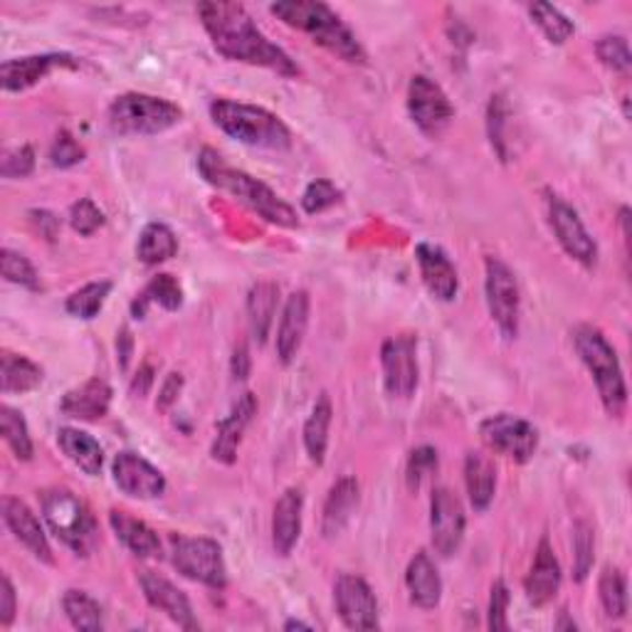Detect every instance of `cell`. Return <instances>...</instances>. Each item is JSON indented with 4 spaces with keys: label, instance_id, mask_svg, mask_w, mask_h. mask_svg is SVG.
Segmentation results:
<instances>
[{
    "label": "cell",
    "instance_id": "1",
    "mask_svg": "<svg viewBox=\"0 0 632 632\" xmlns=\"http://www.w3.org/2000/svg\"><path fill=\"white\" fill-rule=\"evenodd\" d=\"M198 15H201L205 33L211 35L215 49L223 57L235 59V63L267 67L284 77L300 75V67L292 63V57L267 40L245 5L211 0V3L198 5Z\"/></svg>",
    "mask_w": 632,
    "mask_h": 632
},
{
    "label": "cell",
    "instance_id": "2",
    "mask_svg": "<svg viewBox=\"0 0 632 632\" xmlns=\"http://www.w3.org/2000/svg\"><path fill=\"white\" fill-rule=\"evenodd\" d=\"M198 168H201L203 178L217 191L230 193L242 205L250 207L257 215H262L267 223H274L280 227H296L300 217H296L294 207L284 203L270 185L257 181L250 173L237 171V168L227 166L221 154H215L213 148H203L201 158H198Z\"/></svg>",
    "mask_w": 632,
    "mask_h": 632
},
{
    "label": "cell",
    "instance_id": "3",
    "mask_svg": "<svg viewBox=\"0 0 632 632\" xmlns=\"http://www.w3.org/2000/svg\"><path fill=\"white\" fill-rule=\"evenodd\" d=\"M270 10L282 23L302 30L316 45L339 55L346 63H363L365 59L359 40L329 5L314 3V0H280V3H272Z\"/></svg>",
    "mask_w": 632,
    "mask_h": 632
},
{
    "label": "cell",
    "instance_id": "4",
    "mask_svg": "<svg viewBox=\"0 0 632 632\" xmlns=\"http://www.w3.org/2000/svg\"><path fill=\"white\" fill-rule=\"evenodd\" d=\"M211 116L215 126H221L227 136L237 138L240 144L272 148V151H282V148H290L292 144V134L286 124L262 106L233 102V99H217L211 106Z\"/></svg>",
    "mask_w": 632,
    "mask_h": 632
},
{
    "label": "cell",
    "instance_id": "5",
    "mask_svg": "<svg viewBox=\"0 0 632 632\" xmlns=\"http://www.w3.org/2000/svg\"><path fill=\"white\" fill-rule=\"evenodd\" d=\"M573 343H576L580 361L586 363L592 381H596V388L600 393L602 405H606V410L612 418H620L628 405V388L625 379H622L616 349H612L606 336H602L596 326H578V329L573 331Z\"/></svg>",
    "mask_w": 632,
    "mask_h": 632
},
{
    "label": "cell",
    "instance_id": "6",
    "mask_svg": "<svg viewBox=\"0 0 632 632\" xmlns=\"http://www.w3.org/2000/svg\"><path fill=\"white\" fill-rule=\"evenodd\" d=\"M43 517L49 531L72 549L77 556H89L97 546V521L82 499L69 489H45L40 497Z\"/></svg>",
    "mask_w": 632,
    "mask_h": 632
},
{
    "label": "cell",
    "instance_id": "7",
    "mask_svg": "<svg viewBox=\"0 0 632 632\" xmlns=\"http://www.w3.org/2000/svg\"><path fill=\"white\" fill-rule=\"evenodd\" d=\"M181 106L161 97L128 92L116 97L109 106V126L122 136H151L168 132L181 122Z\"/></svg>",
    "mask_w": 632,
    "mask_h": 632
},
{
    "label": "cell",
    "instance_id": "8",
    "mask_svg": "<svg viewBox=\"0 0 632 632\" xmlns=\"http://www.w3.org/2000/svg\"><path fill=\"white\" fill-rule=\"evenodd\" d=\"M173 566L185 578L203 583L211 588H225L227 571L221 543L203 537H173L171 541Z\"/></svg>",
    "mask_w": 632,
    "mask_h": 632
},
{
    "label": "cell",
    "instance_id": "9",
    "mask_svg": "<svg viewBox=\"0 0 632 632\" xmlns=\"http://www.w3.org/2000/svg\"><path fill=\"white\" fill-rule=\"evenodd\" d=\"M484 290H487L489 314L494 324L499 326L501 336L507 341L517 339L521 314L519 284L514 272L497 257H487V282H484Z\"/></svg>",
    "mask_w": 632,
    "mask_h": 632
},
{
    "label": "cell",
    "instance_id": "10",
    "mask_svg": "<svg viewBox=\"0 0 632 632\" xmlns=\"http://www.w3.org/2000/svg\"><path fill=\"white\" fill-rule=\"evenodd\" d=\"M482 440L494 452L514 462H529L539 448V432L529 420L501 413L482 422Z\"/></svg>",
    "mask_w": 632,
    "mask_h": 632
},
{
    "label": "cell",
    "instance_id": "11",
    "mask_svg": "<svg viewBox=\"0 0 632 632\" xmlns=\"http://www.w3.org/2000/svg\"><path fill=\"white\" fill-rule=\"evenodd\" d=\"M546 215L553 235L568 257L583 267H592L598 260V245L592 240L578 213L556 193H546Z\"/></svg>",
    "mask_w": 632,
    "mask_h": 632
},
{
    "label": "cell",
    "instance_id": "12",
    "mask_svg": "<svg viewBox=\"0 0 632 632\" xmlns=\"http://www.w3.org/2000/svg\"><path fill=\"white\" fill-rule=\"evenodd\" d=\"M383 385L391 398L408 400L418 388V356H415V336H391L381 349Z\"/></svg>",
    "mask_w": 632,
    "mask_h": 632
},
{
    "label": "cell",
    "instance_id": "13",
    "mask_svg": "<svg viewBox=\"0 0 632 632\" xmlns=\"http://www.w3.org/2000/svg\"><path fill=\"white\" fill-rule=\"evenodd\" d=\"M408 112L415 126L428 136H438L454 119V106L450 104L448 94L442 92L438 82H432V79L425 75L410 79Z\"/></svg>",
    "mask_w": 632,
    "mask_h": 632
},
{
    "label": "cell",
    "instance_id": "14",
    "mask_svg": "<svg viewBox=\"0 0 632 632\" xmlns=\"http://www.w3.org/2000/svg\"><path fill=\"white\" fill-rule=\"evenodd\" d=\"M334 600L343 625L349 630L379 628V602H375L373 590L363 578L343 573L334 586Z\"/></svg>",
    "mask_w": 632,
    "mask_h": 632
},
{
    "label": "cell",
    "instance_id": "15",
    "mask_svg": "<svg viewBox=\"0 0 632 632\" xmlns=\"http://www.w3.org/2000/svg\"><path fill=\"white\" fill-rule=\"evenodd\" d=\"M430 529L432 546L440 556L450 558L464 539V509L462 501L448 487H438L430 499Z\"/></svg>",
    "mask_w": 632,
    "mask_h": 632
},
{
    "label": "cell",
    "instance_id": "16",
    "mask_svg": "<svg viewBox=\"0 0 632 632\" xmlns=\"http://www.w3.org/2000/svg\"><path fill=\"white\" fill-rule=\"evenodd\" d=\"M114 482L119 489L136 499H156L166 489L163 474L151 462L134 452H119L114 460Z\"/></svg>",
    "mask_w": 632,
    "mask_h": 632
},
{
    "label": "cell",
    "instance_id": "17",
    "mask_svg": "<svg viewBox=\"0 0 632 632\" xmlns=\"http://www.w3.org/2000/svg\"><path fill=\"white\" fill-rule=\"evenodd\" d=\"M138 583H142V590H144L146 600L151 602L156 610L166 612V616L171 618L178 628H183V630L198 628V622L193 618L191 600H188L185 592L178 590L171 580L163 578L161 573L142 571Z\"/></svg>",
    "mask_w": 632,
    "mask_h": 632
},
{
    "label": "cell",
    "instance_id": "18",
    "mask_svg": "<svg viewBox=\"0 0 632 632\" xmlns=\"http://www.w3.org/2000/svg\"><path fill=\"white\" fill-rule=\"evenodd\" d=\"M79 63L72 55L55 53V55H33V57H18L8 59L0 67V77H3L5 92H25V89L35 87L40 79H45L57 67H77Z\"/></svg>",
    "mask_w": 632,
    "mask_h": 632
},
{
    "label": "cell",
    "instance_id": "19",
    "mask_svg": "<svg viewBox=\"0 0 632 632\" xmlns=\"http://www.w3.org/2000/svg\"><path fill=\"white\" fill-rule=\"evenodd\" d=\"M415 257H418L420 264V276L428 292L440 302H452L458 296V270L450 262V257L444 255L442 247L430 245V242H420L418 250H415Z\"/></svg>",
    "mask_w": 632,
    "mask_h": 632
},
{
    "label": "cell",
    "instance_id": "20",
    "mask_svg": "<svg viewBox=\"0 0 632 632\" xmlns=\"http://www.w3.org/2000/svg\"><path fill=\"white\" fill-rule=\"evenodd\" d=\"M0 507H3L5 527L13 531V537L23 543L35 558H40L43 563H53V549H49L45 531L40 527L35 514L27 509V504L15 497H3Z\"/></svg>",
    "mask_w": 632,
    "mask_h": 632
},
{
    "label": "cell",
    "instance_id": "21",
    "mask_svg": "<svg viewBox=\"0 0 632 632\" xmlns=\"http://www.w3.org/2000/svg\"><path fill=\"white\" fill-rule=\"evenodd\" d=\"M523 588H527V598L533 608H543L546 602L556 598V592L561 588V566L556 556H553L549 537H543L539 541L537 558H533V566L527 580H523Z\"/></svg>",
    "mask_w": 632,
    "mask_h": 632
},
{
    "label": "cell",
    "instance_id": "22",
    "mask_svg": "<svg viewBox=\"0 0 632 632\" xmlns=\"http://www.w3.org/2000/svg\"><path fill=\"white\" fill-rule=\"evenodd\" d=\"M306 324H309V294L304 290L292 292L284 304L280 331H276V356L282 363H292L304 341Z\"/></svg>",
    "mask_w": 632,
    "mask_h": 632
},
{
    "label": "cell",
    "instance_id": "23",
    "mask_svg": "<svg viewBox=\"0 0 632 632\" xmlns=\"http://www.w3.org/2000/svg\"><path fill=\"white\" fill-rule=\"evenodd\" d=\"M304 499L300 489H286L274 504L272 517V543L280 556H290L302 533Z\"/></svg>",
    "mask_w": 632,
    "mask_h": 632
},
{
    "label": "cell",
    "instance_id": "24",
    "mask_svg": "<svg viewBox=\"0 0 632 632\" xmlns=\"http://www.w3.org/2000/svg\"><path fill=\"white\" fill-rule=\"evenodd\" d=\"M257 413V400L252 393H245L233 413L227 415L225 420L217 422V438L213 442V458L217 462L233 464L237 458V444L242 440V432L247 428V422L252 420V415Z\"/></svg>",
    "mask_w": 632,
    "mask_h": 632
},
{
    "label": "cell",
    "instance_id": "25",
    "mask_svg": "<svg viewBox=\"0 0 632 632\" xmlns=\"http://www.w3.org/2000/svg\"><path fill=\"white\" fill-rule=\"evenodd\" d=\"M359 494L361 487L356 477H341L329 489V497L324 501V517H321V531L326 539L339 537L346 529V523L351 521L356 507H359Z\"/></svg>",
    "mask_w": 632,
    "mask_h": 632
},
{
    "label": "cell",
    "instance_id": "26",
    "mask_svg": "<svg viewBox=\"0 0 632 632\" xmlns=\"http://www.w3.org/2000/svg\"><path fill=\"white\" fill-rule=\"evenodd\" d=\"M405 586L410 590V600L422 610H432L440 606L442 598V580L438 566L425 551H418L405 571Z\"/></svg>",
    "mask_w": 632,
    "mask_h": 632
},
{
    "label": "cell",
    "instance_id": "27",
    "mask_svg": "<svg viewBox=\"0 0 632 632\" xmlns=\"http://www.w3.org/2000/svg\"><path fill=\"white\" fill-rule=\"evenodd\" d=\"M109 405H112V388H109V383L102 379H89L87 383L79 385V388L65 393L59 408H63V413L69 415V418L99 420L109 413Z\"/></svg>",
    "mask_w": 632,
    "mask_h": 632
},
{
    "label": "cell",
    "instance_id": "28",
    "mask_svg": "<svg viewBox=\"0 0 632 632\" xmlns=\"http://www.w3.org/2000/svg\"><path fill=\"white\" fill-rule=\"evenodd\" d=\"M109 523L116 533V539L134 553L138 558H156L161 556V541H158L156 531L148 523L134 519L126 511H112L109 514Z\"/></svg>",
    "mask_w": 632,
    "mask_h": 632
},
{
    "label": "cell",
    "instance_id": "29",
    "mask_svg": "<svg viewBox=\"0 0 632 632\" xmlns=\"http://www.w3.org/2000/svg\"><path fill=\"white\" fill-rule=\"evenodd\" d=\"M464 484H467V494L472 507L484 511L494 499V489H497V467L494 462L482 452H467L464 458Z\"/></svg>",
    "mask_w": 632,
    "mask_h": 632
},
{
    "label": "cell",
    "instance_id": "30",
    "mask_svg": "<svg viewBox=\"0 0 632 632\" xmlns=\"http://www.w3.org/2000/svg\"><path fill=\"white\" fill-rule=\"evenodd\" d=\"M57 442L59 450L67 454V460L77 464V467L89 474V477H97V474L102 472L104 452L102 444H99L92 435H87L77 428H63L57 432Z\"/></svg>",
    "mask_w": 632,
    "mask_h": 632
},
{
    "label": "cell",
    "instance_id": "31",
    "mask_svg": "<svg viewBox=\"0 0 632 632\" xmlns=\"http://www.w3.org/2000/svg\"><path fill=\"white\" fill-rule=\"evenodd\" d=\"M276 300H280V286L274 282L255 284L250 294H247V321H250L252 339L257 343H264L267 336H270Z\"/></svg>",
    "mask_w": 632,
    "mask_h": 632
},
{
    "label": "cell",
    "instance_id": "32",
    "mask_svg": "<svg viewBox=\"0 0 632 632\" xmlns=\"http://www.w3.org/2000/svg\"><path fill=\"white\" fill-rule=\"evenodd\" d=\"M43 383V369L25 356L5 351L0 359V388L5 395L35 391Z\"/></svg>",
    "mask_w": 632,
    "mask_h": 632
},
{
    "label": "cell",
    "instance_id": "33",
    "mask_svg": "<svg viewBox=\"0 0 632 632\" xmlns=\"http://www.w3.org/2000/svg\"><path fill=\"white\" fill-rule=\"evenodd\" d=\"M331 400L329 395L321 393V398L314 403L309 420L304 422V448L314 464H324L326 444H329V428H331Z\"/></svg>",
    "mask_w": 632,
    "mask_h": 632
},
{
    "label": "cell",
    "instance_id": "34",
    "mask_svg": "<svg viewBox=\"0 0 632 632\" xmlns=\"http://www.w3.org/2000/svg\"><path fill=\"white\" fill-rule=\"evenodd\" d=\"M178 252V240L173 230L163 223H151L142 230L136 245V255L144 264H161Z\"/></svg>",
    "mask_w": 632,
    "mask_h": 632
},
{
    "label": "cell",
    "instance_id": "35",
    "mask_svg": "<svg viewBox=\"0 0 632 632\" xmlns=\"http://www.w3.org/2000/svg\"><path fill=\"white\" fill-rule=\"evenodd\" d=\"M151 302L161 304L163 309H168V312H176L178 306L183 304V290H181V284L176 282V276H171V274L154 276V280L148 282L146 290L142 292V296H138V300L134 302V314L144 316L146 306Z\"/></svg>",
    "mask_w": 632,
    "mask_h": 632
},
{
    "label": "cell",
    "instance_id": "36",
    "mask_svg": "<svg viewBox=\"0 0 632 632\" xmlns=\"http://www.w3.org/2000/svg\"><path fill=\"white\" fill-rule=\"evenodd\" d=\"M63 608L77 630L97 632L104 628L102 608H99V602L92 596H87L84 590H67L63 598Z\"/></svg>",
    "mask_w": 632,
    "mask_h": 632
},
{
    "label": "cell",
    "instance_id": "37",
    "mask_svg": "<svg viewBox=\"0 0 632 632\" xmlns=\"http://www.w3.org/2000/svg\"><path fill=\"white\" fill-rule=\"evenodd\" d=\"M602 610L610 620H622L628 616V583L622 571L616 566H606L598 583Z\"/></svg>",
    "mask_w": 632,
    "mask_h": 632
},
{
    "label": "cell",
    "instance_id": "38",
    "mask_svg": "<svg viewBox=\"0 0 632 632\" xmlns=\"http://www.w3.org/2000/svg\"><path fill=\"white\" fill-rule=\"evenodd\" d=\"M109 292H112V282H92V284H84L82 290H77L75 294H69L67 300V312L77 316V319H94V316L102 312V306L106 302Z\"/></svg>",
    "mask_w": 632,
    "mask_h": 632
},
{
    "label": "cell",
    "instance_id": "39",
    "mask_svg": "<svg viewBox=\"0 0 632 632\" xmlns=\"http://www.w3.org/2000/svg\"><path fill=\"white\" fill-rule=\"evenodd\" d=\"M0 430H3V440L10 444L18 460H33V440H30L25 418L10 405L0 408Z\"/></svg>",
    "mask_w": 632,
    "mask_h": 632
},
{
    "label": "cell",
    "instance_id": "40",
    "mask_svg": "<svg viewBox=\"0 0 632 632\" xmlns=\"http://www.w3.org/2000/svg\"><path fill=\"white\" fill-rule=\"evenodd\" d=\"M529 13L533 23L541 27V33L549 37V43L563 45L573 35V23L558 8H553L549 3H533L529 8Z\"/></svg>",
    "mask_w": 632,
    "mask_h": 632
},
{
    "label": "cell",
    "instance_id": "41",
    "mask_svg": "<svg viewBox=\"0 0 632 632\" xmlns=\"http://www.w3.org/2000/svg\"><path fill=\"white\" fill-rule=\"evenodd\" d=\"M573 571H576V580H586L592 568V551H596V537H592V527L588 521H578L573 529Z\"/></svg>",
    "mask_w": 632,
    "mask_h": 632
},
{
    "label": "cell",
    "instance_id": "42",
    "mask_svg": "<svg viewBox=\"0 0 632 632\" xmlns=\"http://www.w3.org/2000/svg\"><path fill=\"white\" fill-rule=\"evenodd\" d=\"M0 270H3L8 282L25 286V290H40V276L25 255L13 252L5 247L3 255H0Z\"/></svg>",
    "mask_w": 632,
    "mask_h": 632
},
{
    "label": "cell",
    "instance_id": "43",
    "mask_svg": "<svg viewBox=\"0 0 632 632\" xmlns=\"http://www.w3.org/2000/svg\"><path fill=\"white\" fill-rule=\"evenodd\" d=\"M509 122V104L504 94L492 97L489 112H487V126H489V142L494 146V151L499 154L501 161H507V138H504V126Z\"/></svg>",
    "mask_w": 632,
    "mask_h": 632
},
{
    "label": "cell",
    "instance_id": "44",
    "mask_svg": "<svg viewBox=\"0 0 632 632\" xmlns=\"http://www.w3.org/2000/svg\"><path fill=\"white\" fill-rule=\"evenodd\" d=\"M596 53L600 57V63L610 69H616V72H628L630 65H632L628 40L620 37V35L600 37L598 45H596Z\"/></svg>",
    "mask_w": 632,
    "mask_h": 632
},
{
    "label": "cell",
    "instance_id": "45",
    "mask_svg": "<svg viewBox=\"0 0 632 632\" xmlns=\"http://www.w3.org/2000/svg\"><path fill=\"white\" fill-rule=\"evenodd\" d=\"M341 201V191L336 188L331 181H314L309 183V188H306L304 195H302V207L309 215L314 213H324V211H329L331 205H336Z\"/></svg>",
    "mask_w": 632,
    "mask_h": 632
},
{
    "label": "cell",
    "instance_id": "46",
    "mask_svg": "<svg viewBox=\"0 0 632 632\" xmlns=\"http://www.w3.org/2000/svg\"><path fill=\"white\" fill-rule=\"evenodd\" d=\"M438 472V452L432 448H418L410 452L408 460V487L418 492L425 479H430Z\"/></svg>",
    "mask_w": 632,
    "mask_h": 632
},
{
    "label": "cell",
    "instance_id": "47",
    "mask_svg": "<svg viewBox=\"0 0 632 632\" xmlns=\"http://www.w3.org/2000/svg\"><path fill=\"white\" fill-rule=\"evenodd\" d=\"M69 225H72L75 233L79 235H94L99 227L104 225V213L99 211L89 198H82V201H77L72 211H69Z\"/></svg>",
    "mask_w": 632,
    "mask_h": 632
},
{
    "label": "cell",
    "instance_id": "48",
    "mask_svg": "<svg viewBox=\"0 0 632 632\" xmlns=\"http://www.w3.org/2000/svg\"><path fill=\"white\" fill-rule=\"evenodd\" d=\"M49 161L57 168H72L79 161H84V148L77 144V138H72V134L59 132L53 142V148H49Z\"/></svg>",
    "mask_w": 632,
    "mask_h": 632
},
{
    "label": "cell",
    "instance_id": "49",
    "mask_svg": "<svg viewBox=\"0 0 632 632\" xmlns=\"http://www.w3.org/2000/svg\"><path fill=\"white\" fill-rule=\"evenodd\" d=\"M507 608H509V588L504 580H494L492 598H489V630L507 632Z\"/></svg>",
    "mask_w": 632,
    "mask_h": 632
},
{
    "label": "cell",
    "instance_id": "50",
    "mask_svg": "<svg viewBox=\"0 0 632 632\" xmlns=\"http://www.w3.org/2000/svg\"><path fill=\"white\" fill-rule=\"evenodd\" d=\"M35 166V154L30 146H18L13 151L3 154V163H0V173L5 178H25Z\"/></svg>",
    "mask_w": 632,
    "mask_h": 632
},
{
    "label": "cell",
    "instance_id": "51",
    "mask_svg": "<svg viewBox=\"0 0 632 632\" xmlns=\"http://www.w3.org/2000/svg\"><path fill=\"white\" fill-rule=\"evenodd\" d=\"M15 618V590L8 576L0 578V625L8 628Z\"/></svg>",
    "mask_w": 632,
    "mask_h": 632
},
{
    "label": "cell",
    "instance_id": "52",
    "mask_svg": "<svg viewBox=\"0 0 632 632\" xmlns=\"http://www.w3.org/2000/svg\"><path fill=\"white\" fill-rule=\"evenodd\" d=\"M233 375L235 381H245L250 375V351H247L245 343L237 346L233 353Z\"/></svg>",
    "mask_w": 632,
    "mask_h": 632
},
{
    "label": "cell",
    "instance_id": "53",
    "mask_svg": "<svg viewBox=\"0 0 632 632\" xmlns=\"http://www.w3.org/2000/svg\"><path fill=\"white\" fill-rule=\"evenodd\" d=\"M183 388V379L178 373H171L168 375V381L163 383V388H161V398H158V408H168L176 398H178V393H181Z\"/></svg>",
    "mask_w": 632,
    "mask_h": 632
},
{
    "label": "cell",
    "instance_id": "54",
    "mask_svg": "<svg viewBox=\"0 0 632 632\" xmlns=\"http://www.w3.org/2000/svg\"><path fill=\"white\" fill-rule=\"evenodd\" d=\"M33 215V223L37 225V230H43L47 240H55V235H57V217L55 215H49V213H30Z\"/></svg>",
    "mask_w": 632,
    "mask_h": 632
},
{
    "label": "cell",
    "instance_id": "55",
    "mask_svg": "<svg viewBox=\"0 0 632 632\" xmlns=\"http://www.w3.org/2000/svg\"><path fill=\"white\" fill-rule=\"evenodd\" d=\"M151 383H154V369L151 365H144V369L136 373V379L132 383V393L138 395V398H144L148 388H151Z\"/></svg>",
    "mask_w": 632,
    "mask_h": 632
},
{
    "label": "cell",
    "instance_id": "56",
    "mask_svg": "<svg viewBox=\"0 0 632 632\" xmlns=\"http://www.w3.org/2000/svg\"><path fill=\"white\" fill-rule=\"evenodd\" d=\"M116 349H119V356H122V369H126L128 353H132V336H128L126 329H122V336H119V341H116Z\"/></svg>",
    "mask_w": 632,
    "mask_h": 632
},
{
    "label": "cell",
    "instance_id": "57",
    "mask_svg": "<svg viewBox=\"0 0 632 632\" xmlns=\"http://www.w3.org/2000/svg\"><path fill=\"white\" fill-rule=\"evenodd\" d=\"M284 628L286 630H294V628H306V630H309V625H306V622H300V620H290Z\"/></svg>",
    "mask_w": 632,
    "mask_h": 632
}]
</instances>
